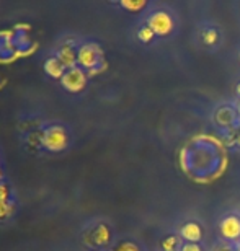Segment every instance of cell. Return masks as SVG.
<instances>
[{"mask_svg":"<svg viewBox=\"0 0 240 251\" xmlns=\"http://www.w3.org/2000/svg\"><path fill=\"white\" fill-rule=\"evenodd\" d=\"M180 237L187 240V243H196L203 238V228L196 222H188L182 227Z\"/></svg>","mask_w":240,"mask_h":251,"instance_id":"cell-7","label":"cell"},{"mask_svg":"<svg viewBox=\"0 0 240 251\" xmlns=\"http://www.w3.org/2000/svg\"><path fill=\"white\" fill-rule=\"evenodd\" d=\"M41 145L49 152H62L69 145V132L64 126H49L41 132Z\"/></svg>","mask_w":240,"mask_h":251,"instance_id":"cell-1","label":"cell"},{"mask_svg":"<svg viewBox=\"0 0 240 251\" xmlns=\"http://www.w3.org/2000/svg\"><path fill=\"white\" fill-rule=\"evenodd\" d=\"M182 251H203L198 243H185L182 247Z\"/></svg>","mask_w":240,"mask_h":251,"instance_id":"cell-16","label":"cell"},{"mask_svg":"<svg viewBox=\"0 0 240 251\" xmlns=\"http://www.w3.org/2000/svg\"><path fill=\"white\" fill-rule=\"evenodd\" d=\"M237 142H239V144H240V137H239V140H237Z\"/></svg>","mask_w":240,"mask_h":251,"instance_id":"cell-21","label":"cell"},{"mask_svg":"<svg viewBox=\"0 0 240 251\" xmlns=\"http://www.w3.org/2000/svg\"><path fill=\"white\" fill-rule=\"evenodd\" d=\"M214 251H236V250H234L229 243H217Z\"/></svg>","mask_w":240,"mask_h":251,"instance_id":"cell-17","label":"cell"},{"mask_svg":"<svg viewBox=\"0 0 240 251\" xmlns=\"http://www.w3.org/2000/svg\"><path fill=\"white\" fill-rule=\"evenodd\" d=\"M236 251H240V243H239V247L236 248Z\"/></svg>","mask_w":240,"mask_h":251,"instance_id":"cell-20","label":"cell"},{"mask_svg":"<svg viewBox=\"0 0 240 251\" xmlns=\"http://www.w3.org/2000/svg\"><path fill=\"white\" fill-rule=\"evenodd\" d=\"M219 228H221V235L227 242L240 238V219L237 215H227L226 219H222Z\"/></svg>","mask_w":240,"mask_h":251,"instance_id":"cell-5","label":"cell"},{"mask_svg":"<svg viewBox=\"0 0 240 251\" xmlns=\"http://www.w3.org/2000/svg\"><path fill=\"white\" fill-rule=\"evenodd\" d=\"M154 36H156V33H154L149 26H142L137 33V38L141 39L142 43H151L154 39Z\"/></svg>","mask_w":240,"mask_h":251,"instance_id":"cell-12","label":"cell"},{"mask_svg":"<svg viewBox=\"0 0 240 251\" xmlns=\"http://www.w3.org/2000/svg\"><path fill=\"white\" fill-rule=\"evenodd\" d=\"M147 26L156 34H159V36H167V34L172 33V29H173V20L167 12L159 10V12L152 13L151 17H149Z\"/></svg>","mask_w":240,"mask_h":251,"instance_id":"cell-4","label":"cell"},{"mask_svg":"<svg viewBox=\"0 0 240 251\" xmlns=\"http://www.w3.org/2000/svg\"><path fill=\"white\" fill-rule=\"evenodd\" d=\"M102 49L97 44H82L77 49V65L82 67L83 70H97V65L100 64V59H102Z\"/></svg>","mask_w":240,"mask_h":251,"instance_id":"cell-2","label":"cell"},{"mask_svg":"<svg viewBox=\"0 0 240 251\" xmlns=\"http://www.w3.org/2000/svg\"><path fill=\"white\" fill-rule=\"evenodd\" d=\"M114 251H141V250L137 248V245H134L131 242H124L119 247L114 248Z\"/></svg>","mask_w":240,"mask_h":251,"instance_id":"cell-15","label":"cell"},{"mask_svg":"<svg viewBox=\"0 0 240 251\" xmlns=\"http://www.w3.org/2000/svg\"><path fill=\"white\" fill-rule=\"evenodd\" d=\"M146 2H142V0H139V2H131V0H123L121 2V7L123 8H126L129 10V12H133V13H137L139 10H142L144 7H146Z\"/></svg>","mask_w":240,"mask_h":251,"instance_id":"cell-11","label":"cell"},{"mask_svg":"<svg viewBox=\"0 0 240 251\" xmlns=\"http://www.w3.org/2000/svg\"><path fill=\"white\" fill-rule=\"evenodd\" d=\"M56 57H57V61L66 67V70L77 67V51L71 44H62V46L57 49Z\"/></svg>","mask_w":240,"mask_h":251,"instance_id":"cell-6","label":"cell"},{"mask_svg":"<svg viewBox=\"0 0 240 251\" xmlns=\"http://www.w3.org/2000/svg\"><path fill=\"white\" fill-rule=\"evenodd\" d=\"M182 240L178 235H168L162 240V250L163 251H182Z\"/></svg>","mask_w":240,"mask_h":251,"instance_id":"cell-10","label":"cell"},{"mask_svg":"<svg viewBox=\"0 0 240 251\" xmlns=\"http://www.w3.org/2000/svg\"><path fill=\"white\" fill-rule=\"evenodd\" d=\"M217 33L216 29H206V33H204V43L209 44V46H213V44L217 43Z\"/></svg>","mask_w":240,"mask_h":251,"instance_id":"cell-14","label":"cell"},{"mask_svg":"<svg viewBox=\"0 0 240 251\" xmlns=\"http://www.w3.org/2000/svg\"><path fill=\"white\" fill-rule=\"evenodd\" d=\"M92 238L95 247H107L111 242V232H109V228L105 224H98L92 230Z\"/></svg>","mask_w":240,"mask_h":251,"instance_id":"cell-8","label":"cell"},{"mask_svg":"<svg viewBox=\"0 0 240 251\" xmlns=\"http://www.w3.org/2000/svg\"><path fill=\"white\" fill-rule=\"evenodd\" d=\"M236 92H237V95H239V97H240V82L237 83V87H236Z\"/></svg>","mask_w":240,"mask_h":251,"instance_id":"cell-19","label":"cell"},{"mask_svg":"<svg viewBox=\"0 0 240 251\" xmlns=\"http://www.w3.org/2000/svg\"><path fill=\"white\" fill-rule=\"evenodd\" d=\"M87 72L82 69V67H74V69H69L66 70V74L62 75L61 78V83L62 87L71 93H79L82 92L87 85Z\"/></svg>","mask_w":240,"mask_h":251,"instance_id":"cell-3","label":"cell"},{"mask_svg":"<svg viewBox=\"0 0 240 251\" xmlns=\"http://www.w3.org/2000/svg\"><path fill=\"white\" fill-rule=\"evenodd\" d=\"M44 72H46L49 77L61 80L62 75L66 74V67L57 61L56 56H53V57H48L46 61H44Z\"/></svg>","mask_w":240,"mask_h":251,"instance_id":"cell-9","label":"cell"},{"mask_svg":"<svg viewBox=\"0 0 240 251\" xmlns=\"http://www.w3.org/2000/svg\"><path fill=\"white\" fill-rule=\"evenodd\" d=\"M0 181H3V172H2V165H0Z\"/></svg>","mask_w":240,"mask_h":251,"instance_id":"cell-18","label":"cell"},{"mask_svg":"<svg viewBox=\"0 0 240 251\" xmlns=\"http://www.w3.org/2000/svg\"><path fill=\"white\" fill-rule=\"evenodd\" d=\"M13 212V204L12 202H3L0 204V220L8 219Z\"/></svg>","mask_w":240,"mask_h":251,"instance_id":"cell-13","label":"cell"}]
</instances>
